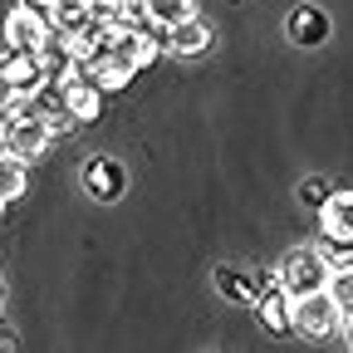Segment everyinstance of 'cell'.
<instances>
[{
	"label": "cell",
	"mask_w": 353,
	"mask_h": 353,
	"mask_svg": "<svg viewBox=\"0 0 353 353\" xmlns=\"http://www.w3.org/2000/svg\"><path fill=\"white\" fill-rule=\"evenodd\" d=\"M10 113H34V99H25V94H10L6 88V118Z\"/></svg>",
	"instance_id": "ffe728a7"
},
{
	"label": "cell",
	"mask_w": 353,
	"mask_h": 353,
	"mask_svg": "<svg viewBox=\"0 0 353 353\" xmlns=\"http://www.w3.org/2000/svg\"><path fill=\"white\" fill-rule=\"evenodd\" d=\"M196 0H143V20L148 25H176L182 15H192Z\"/></svg>",
	"instance_id": "2e32d148"
},
{
	"label": "cell",
	"mask_w": 353,
	"mask_h": 353,
	"mask_svg": "<svg viewBox=\"0 0 353 353\" xmlns=\"http://www.w3.org/2000/svg\"><path fill=\"white\" fill-rule=\"evenodd\" d=\"M88 25H94V20H88V0H54V6H50V30L79 34Z\"/></svg>",
	"instance_id": "5bb4252c"
},
{
	"label": "cell",
	"mask_w": 353,
	"mask_h": 353,
	"mask_svg": "<svg viewBox=\"0 0 353 353\" xmlns=\"http://www.w3.org/2000/svg\"><path fill=\"white\" fill-rule=\"evenodd\" d=\"M255 314H260V324L270 334L290 339V329H294V299L270 280V285H260V294H255Z\"/></svg>",
	"instance_id": "ba28073f"
},
{
	"label": "cell",
	"mask_w": 353,
	"mask_h": 353,
	"mask_svg": "<svg viewBox=\"0 0 353 353\" xmlns=\"http://www.w3.org/2000/svg\"><path fill=\"white\" fill-rule=\"evenodd\" d=\"M0 299H6V290H0Z\"/></svg>",
	"instance_id": "cb8c5ba5"
},
{
	"label": "cell",
	"mask_w": 353,
	"mask_h": 353,
	"mask_svg": "<svg viewBox=\"0 0 353 353\" xmlns=\"http://www.w3.org/2000/svg\"><path fill=\"white\" fill-rule=\"evenodd\" d=\"M79 182H83V192L94 201H118L128 192V167L118 157H88L83 172H79Z\"/></svg>",
	"instance_id": "52a82bcc"
},
{
	"label": "cell",
	"mask_w": 353,
	"mask_h": 353,
	"mask_svg": "<svg viewBox=\"0 0 353 353\" xmlns=\"http://www.w3.org/2000/svg\"><path fill=\"white\" fill-rule=\"evenodd\" d=\"M118 15H123V20H143V0H123Z\"/></svg>",
	"instance_id": "44dd1931"
},
{
	"label": "cell",
	"mask_w": 353,
	"mask_h": 353,
	"mask_svg": "<svg viewBox=\"0 0 353 353\" xmlns=\"http://www.w3.org/2000/svg\"><path fill=\"white\" fill-rule=\"evenodd\" d=\"M324 290H329V299L343 309V314H353V265H334Z\"/></svg>",
	"instance_id": "e0dca14e"
},
{
	"label": "cell",
	"mask_w": 353,
	"mask_h": 353,
	"mask_svg": "<svg viewBox=\"0 0 353 353\" xmlns=\"http://www.w3.org/2000/svg\"><path fill=\"white\" fill-rule=\"evenodd\" d=\"M0 348H10V334H6V329H0Z\"/></svg>",
	"instance_id": "7402d4cb"
},
{
	"label": "cell",
	"mask_w": 353,
	"mask_h": 353,
	"mask_svg": "<svg viewBox=\"0 0 353 353\" xmlns=\"http://www.w3.org/2000/svg\"><path fill=\"white\" fill-rule=\"evenodd\" d=\"M123 10V0H88V20L94 25H103V20H113Z\"/></svg>",
	"instance_id": "d6986e66"
},
{
	"label": "cell",
	"mask_w": 353,
	"mask_h": 353,
	"mask_svg": "<svg viewBox=\"0 0 353 353\" xmlns=\"http://www.w3.org/2000/svg\"><path fill=\"white\" fill-rule=\"evenodd\" d=\"M290 39L294 44H324L329 39V10H319V6H299L294 15H290Z\"/></svg>",
	"instance_id": "4fadbf2b"
},
{
	"label": "cell",
	"mask_w": 353,
	"mask_h": 353,
	"mask_svg": "<svg viewBox=\"0 0 353 353\" xmlns=\"http://www.w3.org/2000/svg\"><path fill=\"white\" fill-rule=\"evenodd\" d=\"M0 83L10 88V94H25L34 99L44 83H50V69H44L39 50H10L6 59H0Z\"/></svg>",
	"instance_id": "277c9868"
},
{
	"label": "cell",
	"mask_w": 353,
	"mask_h": 353,
	"mask_svg": "<svg viewBox=\"0 0 353 353\" xmlns=\"http://www.w3.org/2000/svg\"><path fill=\"white\" fill-rule=\"evenodd\" d=\"M50 138L54 132L44 128L39 113H10L6 123H0V143H6V152L20 157V162H34L44 148H50Z\"/></svg>",
	"instance_id": "3957f363"
},
{
	"label": "cell",
	"mask_w": 353,
	"mask_h": 353,
	"mask_svg": "<svg viewBox=\"0 0 353 353\" xmlns=\"http://www.w3.org/2000/svg\"><path fill=\"white\" fill-rule=\"evenodd\" d=\"M44 34H50V25H44V15H34L25 0H15L10 15H6V44L10 50H39Z\"/></svg>",
	"instance_id": "30bf717a"
},
{
	"label": "cell",
	"mask_w": 353,
	"mask_h": 353,
	"mask_svg": "<svg viewBox=\"0 0 353 353\" xmlns=\"http://www.w3.org/2000/svg\"><path fill=\"white\" fill-rule=\"evenodd\" d=\"M54 88H59V103L74 113V123H94L103 113V88L88 79L83 69H69L64 79H54Z\"/></svg>",
	"instance_id": "8992f818"
},
{
	"label": "cell",
	"mask_w": 353,
	"mask_h": 353,
	"mask_svg": "<svg viewBox=\"0 0 353 353\" xmlns=\"http://www.w3.org/2000/svg\"><path fill=\"white\" fill-rule=\"evenodd\" d=\"M211 285H216L221 299H231V304H255V294H260V280L250 270H236V265H216Z\"/></svg>",
	"instance_id": "8fae6325"
},
{
	"label": "cell",
	"mask_w": 353,
	"mask_h": 353,
	"mask_svg": "<svg viewBox=\"0 0 353 353\" xmlns=\"http://www.w3.org/2000/svg\"><path fill=\"white\" fill-rule=\"evenodd\" d=\"M329 192H334V187H329V176H309V182L299 187V196H304V206H314V211L324 206V196H329Z\"/></svg>",
	"instance_id": "ac0fdd59"
},
{
	"label": "cell",
	"mask_w": 353,
	"mask_h": 353,
	"mask_svg": "<svg viewBox=\"0 0 353 353\" xmlns=\"http://www.w3.org/2000/svg\"><path fill=\"white\" fill-rule=\"evenodd\" d=\"M162 50H167V25H138L113 54H123L132 69H148V64H157Z\"/></svg>",
	"instance_id": "9c48e42d"
},
{
	"label": "cell",
	"mask_w": 353,
	"mask_h": 353,
	"mask_svg": "<svg viewBox=\"0 0 353 353\" xmlns=\"http://www.w3.org/2000/svg\"><path fill=\"white\" fill-rule=\"evenodd\" d=\"M167 50L172 54H201V50H211V25L196 20V15H182L176 25H167Z\"/></svg>",
	"instance_id": "7c38bea8"
},
{
	"label": "cell",
	"mask_w": 353,
	"mask_h": 353,
	"mask_svg": "<svg viewBox=\"0 0 353 353\" xmlns=\"http://www.w3.org/2000/svg\"><path fill=\"white\" fill-rule=\"evenodd\" d=\"M319 226H324V250H353V192L334 187L319 206Z\"/></svg>",
	"instance_id": "5b68a950"
},
{
	"label": "cell",
	"mask_w": 353,
	"mask_h": 353,
	"mask_svg": "<svg viewBox=\"0 0 353 353\" xmlns=\"http://www.w3.org/2000/svg\"><path fill=\"white\" fill-rule=\"evenodd\" d=\"M0 152H6V143H0Z\"/></svg>",
	"instance_id": "603a6c76"
},
{
	"label": "cell",
	"mask_w": 353,
	"mask_h": 353,
	"mask_svg": "<svg viewBox=\"0 0 353 353\" xmlns=\"http://www.w3.org/2000/svg\"><path fill=\"white\" fill-rule=\"evenodd\" d=\"M275 285H280L290 299L324 290V285H329V260H324V250H319V245H299V250H290V255L280 260V270H275Z\"/></svg>",
	"instance_id": "6da1fadb"
},
{
	"label": "cell",
	"mask_w": 353,
	"mask_h": 353,
	"mask_svg": "<svg viewBox=\"0 0 353 353\" xmlns=\"http://www.w3.org/2000/svg\"><path fill=\"white\" fill-rule=\"evenodd\" d=\"M294 329L304 339H339V334H348V314L329 299V290H314V294L294 299Z\"/></svg>",
	"instance_id": "7a4b0ae2"
},
{
	"label": "cell",
	"mask_w": 353,
	"mask_h": 353,
	"mask_svg": "<svg viewBox=\"0 0 353 353\" xmlns=\"http://www.w3.org/2000/svg\"><path fill=\"white\" fill-rule=\"evenodd\" d=\"M25 182H30V176H25V162L10 157V152H0V211L25 196Z\"/></svg>",
	"instance_id": "9a60e30c"
}]
</instances>
